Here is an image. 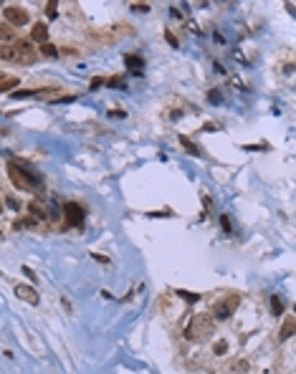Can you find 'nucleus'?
<instances>
[{
    "mask_svg": "<svg viewBox=\"0 0 296 374\" xmlns=\"http://www.w3.org/2000/svg\"><path fill=\"white\" fill-rule=\"evenodd\" d=\"M28 41H31V43H33V41H36V43H48V26H46V23H36Z\"/></svg>",
    "mask_w": 296,
    "mask_h": 374,
    "instance_id": "8",
    "label": "nucleus"
},
{
    "mask_svg": "<svg viewBox=\"0 0 296 374\" xmlns=\"http://www.w3.org/2000/svg\"><path fill=\"white\" fill-rule=\"evenodd\" d=\"M210 334H213V319H210V316H205V314L193 316V321H190V324H188V329H185V336H188L190 341L208 339Z\"/></svg>",
    "mask_w": 296,
    "mask_h": 374,
    "instance_id": "3",
    "label": "nucleus"
},
{
    "mask_svg": "<svg viewBox=\"0 0 296 374\" xmlns=\"http://www.w3.org/2000/svg\"><path fill=\"white\" fill-rule=\"evenodd\" d=\"M271 311H273V316H281V314L286 311V303H283V298H278V296H271Z\"/></svg>",
    "mask_w": 296,
    "mask_h": 374,
    "instance_id": "15",
    "label": "nucleus"
},
{
    "mask_svg": "<svg viewBox=\"0 0 296 374\" xmlns=\"http://www.w3.org/2000/svg\"><path fill=\"white\" fill-rule=\"evenodd\" d=\"M16 296L21 301H26V303H33V306H38V301H41V296L36 293V288L33 286H26V283H16Z\"/></svg>",
    "mask_w": 296,
    "mask_h": 374,
    "instance_id": "7",
    "label": "nucleus"
},
{
    "mask_svg": "<svg viewBox=\"0 0 296 374\" xmlns=\"http://www.w3.org/2000/svg\"><path fill=\"white\" fill-rule=\"evenodd\" d=\"M225 351H228V341L225 339H220V341L213 344V354H225Z\"/></svg>",
    "mask_w": 296,
    "mask_h": 374,
    "instance_id": "19",
    "label": "nucleus"
},
{
    "mask_svg": "<svg viewBox=\"0 0 296 374\" xmlns=\"http://www.w3.org/2000/svg\"><path fill=\"white\" fill-rule=\"evenodd\" d=\"M6 23L8 26H13V28H18V26H26L28 21H31V16H28V11L23 8V6H6Z\"/></svg>",
    "mask_w": 296,
    "mask_h": 374,
    "instance_id": "5",
    "label": "nucleus"
},
{
    "mask_svg": "<svg viewBox=\"0 0 296 374\" xmlns=\"http://www.w3.org/2000/svg\"><path fill=\"white\" fill-rule=\"evenodd\" d=\"M101 84H104V79H94V81H91V89H96V86H101Z\"/></svg>",
    "mask_w": 296,
    "mask_h": 374,
    "instance_id": "28",
    "label": "nucleus"
},
{
    "mask_svg": "<svg viewBox=\"0 0 296 374\" xmlns=\"http://www.w3.org/2000/svg\"><path fill=\"white\" fill-rule=\"evenodd\" d=\"M220 223H223L225 233H233V230H230V220H228V215H220Z\"/></svg>",
    "mask_w": 296,
    "mask_h": 374,
    "instance_id": "23",
    "label": "nucleus"
},
{
    "mask_svg": "<svg viewBox=\"0 0 296 374\" xmlns=\"http://www.w3.org/2000/svg\"><path fill=\"white\" fill-rule=\"evenodd\" d=\"M238 303H241V296L238 293H228L225 298H220L215 306H213V319H230L233 316V311L238 308Z\"/></svg>",
    "mask_w": 296,
    "mask_h": 374,
    "instance_id": "4",
    "label": "nucleus"
},
{
    "mask_svg": "<svg viewBox=\"0 0 296 374\" xmlns=\"http://www.w3.org/2000/svg\"><path fill=\"white\" fill-rule=\"evenodd\" d=\"M124 64H127L129 74H142V69H144V58L142 56H134V53H127L124 56Z\"/></svg>",
    "mask_w": 296,
    "mask_h": 374,
    "instance_id": "9",
    "label": "nucleus"
},
{
    "mask_svg": "<svg viewBox=\"0 0 296 374\" xmlns=\"http://www.w3.org/2000/svg\"><path fill=\"white\" fill-rule=\"evenodd\" d=\"M8 177L18 190H26V193L36 190V187L41 184V177L36 172H31V169H26V167H21L16 162H8Z\"/></svg>",
    "mask_w": 296,
    "mask_h": 374,
    "instance_id": "2",
    "label": "nucleus"
},
{
    "mask_svg": "<svg viewBox=\"0 0 296 374\" xmlns=\"http://www.w3.org/2000/svg\"><path fill=\"white\" fill-rule=\"evenodd\" d=\"M33 225H36V220H33V218H26V220H18L13 228H16V230H21V228H33Z\"/></svg>",
    "mask_w": 296,
    "mask_h": 374,
    "instance_id": "20",
    "label": "nucleus"
},
{
    "mask_svg": "<svg viewBox=\"0 0 296 374\" xmlns=\"http://www.w3.org/2000/svg\"><path fill=\"white\" fill-rule=\"evenodd\" d=\"M58 53H61V51H58L56 46H51V43H43V46H41V56H46V58H56Z\"/></svg>",
    "mask_w": 296,
    "mask_h": 374,
    "instance_id": "16",
    "label": "nucleus"
},
{
    "mask_svg": "<svg viewBox=\"0 0 296 374\" xmlns=\"http://www.w3.org/2000/svg\"><path fill=\"white\" fill-rule=\"evenodd\" d=\"M28 210H31V218H33L36 223L46 218V210H43V205H38V203H31V205H28Z\"/></svg>",
    "mask_w": 296,
    "mask_h": 374,
    "instance_id": "14",
    "label": "nucleus"
},
{
    "mask_svg": "<svg viewBox=\"0 0 296 374\" xmlns=\"http://www.w3.org/2000/svg\"><path fill=\"white\" fill-rule=\"evenodd\" d=\"M223 99H225L223 89H210V91H208V101H210V104H220Z\"/></svg>",
    "mask_w": 296,
    "mask_h": 374,
    "instance_id": "17",
    "label": "nucleus"
},
{
    "mask_svg": "<svg viewBox=\"0 0 296 374\" xmlns=\"http://www.w3.org/2000/svg\"><path fill=\"white\" fill-rule=\"evenodd\" d=\"M0 213H3V200H0Z\"/></svg>",
    "mask_w": 296,
    "mask_h": 374,
    "instance_id": "29",
    "label": "nucleus"
},
{
    "mask_svg": "<svg viewBox=\"0 0 296 374\" xmlns=\"http://www.w3.org/2000/svg\"><path fill=\"white\" fill-rule=\"evenodd\" d=\"M165 38H167V43H170V46H175V48H177V38H175V36H172L170 31L165 33Z\"/></svg>",
    "mask_w": 296,
    "mask_h": 374,
    "instance_id": "25",
    "label": "nucleus"
},
{
    "mask_svg": "<svg viewBox=\"0 0 296 374\" xmlns=\"http://www.w3.org/2000/svg\"><path fill=\"white\" fill-rule=\"evenodd\" d=\"M177 139H180V144H183V147L188 149V154H193V157H200V154H203V152H200V147H198V144H195V142H193L190 137H185V134H180Z\"/></svg>",
    "mask_w": 296,
    "mask_h": 374,
    "instance_id": "11",
    "label": "nucleus"
},
{
    "mask_svg": "<svg viewBox=\"0 0 296 374\" xmlns=\"http://www.w3.org/2000/svg\"><path fill=\"white\" fill-rule=\"evenodd\" d=\"M61 303H64V308H66V314H74V306H71V301H69L66 296L61 298Z\"/></svg>",
    "mask_w": 296,
    "mask_h": 374,
    "instance_id": "24",
    "label": "nucleus"
},
{
    "mask_svg": "<svg viewBox=\"0 0 296 374\" xmlns=\"http://www.w3.org/2000/svg\"><path fill=\"white\" fill-rule=\"evenodd\" d=\"M109 116H127V114H124L122 109H111V111H109Z\"/></svg>",
    "mask_w": 296,
    "mask_h": 374,
    "instance_id": "27",
    "label": "nucleus"
},
{
    "mask_svg": "<svg viewBox=\"0 0 296 374\" xmlns=\"http://www.w3.org/2000/svg\"><path fill=\"white\" fill-rule=\"evenodd\" d=\"M0 58L11 64H33L36 48L31 41H13V46H0Z\"/></svg>",
    "mask_w": 296,
    "mask_h": 374,
    "instance_id": "1",
    "label": "nucleus"
},
{
    "mask_svg": "<svg viewBox=\"0 0 296 374\" xmlns=\"http://www.w3.org/2000/svg\"><path fill=\"white\" fill-rule=\"evenodd\" d=\"M23 273H26V276H28V278H31V281H36V273H33V271H31V268H28V266H23Z\"/></svg>",
    "mask_w": 296,
    "mask_h": 374,
    "instance_id": "26",
    "label": "nucleus"
},
{
    "mask_svg": "<svg viewBox=\"0 0 296 374\" xmlns=\"http://www.w3.org/2000/svg\"><path fill=\"white\" fill-rule=\"evenodd\" d=\"M0 41H3L6 46H8V43H13V41H18L16 28H13V26H8V23H0Z\"/></svg>",
    "mask_w": 296,
    "mask_h": 374,
    "instance_id": "10",
    "label": "nucleus"
},
{
    "mask_svg": "<svg viewBox=\"0 0 296 374\" xmlns=\"http://www.w3.org/2000/svg\"><path fill=\"white\" fill-rule=\"evenodd\" d=\"M132 11H134V13H150V6H147V3H134Z\"/></svg>",
    "mask_w": 296,
    "mask_h": 374,
    "instance_id": "21",
    "label": "nucleus"
},
{
    "mask_svg": "<svg viewBox=\"0 0 296 374\" xmlns=\"http://www.w3.org/2000/svg\"><path fill=\"white\" fill-rule=\"evenodd\" d=\"M64 215H66V223L64 228H79L84 223V208L79 203H64Z\"/></svg>",
    "mask_w": 296,
    "mask_h": 374,
    "instance_id": "6",
    "label": "nucleus"
},
{
    "mask_svg": "<svg viewBox=\"0 0 296 374\" xmlns=\"http://www.w3.org/2000/svg\"><path fill=\"white\" fill-rule=\"evenodd\" d=\"M18 86V76H3L0 79V94L3 91H11V89H16Z\"/></svg>",
    "mask_w": 296,
    "mask_h": 374,
    "instance_id": "13",
    "label": "nucleus"
},
{
    "mask_svg": "<svg viewBox=\"0 0 296 374\" xmlns=\"http://www.w3.org/2000/svg\"><path fill=\"white\" fill-rule=\"evenodd\" d=\"M36 89H23V91H13V96H33Z\"/></svg>",
    "mask_w": 296,
    "mask_h": 374,
    "instance_id": "22",
    "label": "nucleus"
},
{
    "mask_svg": "<svg viewBox=\"0 0 296 374\" xmlns=\"http://www.w3.org/2000/svg\"><path fill=\"white\" fill-rule=\"evenodd\" d=\"M46 16H48V18H56V16H58V3H56V0L46 3Z\"/></svg>",
    "mask_w": 296,
    "mask_h": 374,
    "instance_id": "18",
    "label": "nucleus"
},
{
    "mask_svg": "<svg viewBox=\"0 0 296 374\" xmlns=\"http://www.w3.org/2000/svg\"><path fill=\"white\" fill-rule=\"evenodd\" d=\"M293 336V316H288L286 321H283V326H281V331H278V341H286V339H291Z\"/></svg>",
    "mask_w": 296,
    "mask_h": 374,
    "instance_id": "12",
    "label": "nucleus"
}]
</instances>
